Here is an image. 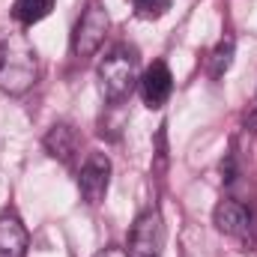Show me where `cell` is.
<instances>
[{
    "label": "cell",
    "instance_id": "6da1fadb",
    "mask_svg": "<svg viewBox=\"0 0 257 257\" xmlns=\"http://www.w3.org/2000/svg\"><path fill=\"white\" fill-rule=\"evenodd\" d=\"M39 78V57L27 36L9 33L0 39V90L9 96L27 93Z\"/></svg>",
    "mask_w": 257,
    "mask_h": 257
},
{
    "label": "cell",
    "instance_id": "7a4b0ae2",
    "mask_svg": "<svg viewBox=\"0 0 257 257\" xmlns=\"http://www.w3.org/2000/svg\"><path fill=\"white\" fill-rule=\"evenodd\" d=\"M138 66H141L138 51L128 48V45H117L102 60V66H99V90L111 105L123 102L132 93V87L138 84Z\"/></svg>",
    "mask_w": 257,
    "mask_h": 257
},
{
    "label": "cell",
    "instance_id": "3957f363",
    "mask_svg": "<svg viewBox=\"0 0 257 257\" xmlns=\"http://www.w3.org/2000/svg\"><path fill=\"white\" fill-rule=\"evenodd\" d=\"M111 27V18L108 12L99 6V3H90L81 15V21L75 24V33H72V51L78 57H93L102 42H105V33Z\"/></svg>",
    "mask_w": 257,
    "mask_h": 257
},
{
    "label": "cell",
    "instance_id": "277c9868",
    "mask_svg": "<svg viewBox=\"0 0 257 257\" xmlns=\"http://www.w3.org/2000/svg\"><path fill=\"white\" fill-rule=\"evenodd\" d=\"M165 248V221L159 209L144 212L128 236V257H162Z\"/></svg>",
    "mask_w": 257,
    "mask_h": 257
},
{
    "label": "cell",
    "instance_id": "5b68a950",
    "mask_svg": "<svg viewBox=\"0 0 257 257\" xmlns=\"http://www.w3.org/2000/svg\"><path fill=\"white\" fill-rule=\"evenodd\" d=\"M108 183H111V159L105 153H90L78 171V189H81V197L96 206L105 200L108 194Z\"/></svg>",
    "mask_w": 257,
    "mask_h": 257
},
{
    "label": "cell",
    "instance_id": "8992f818",
    "mask_svg": "<svg viewBox=\"0 0 257 257\" xmlns=\"http://www.w3.org/2000/svg\"><path fill=\"white\" fill-rule=\"evenodd\" d=\"M171 90H174V75H171L168 63L159 60V63H153L144 72V78H141V96H144L147 108H162L171 99Z\"/></svg>",
    "mask_w": 257,
    "mask_h": 257
},
{
    "label": "cell",
    "instance_id": "52a82bcc",
    "mask_svg": "<svg viewBox=\"0 0 257 257\" xmlns=\"http://www.w3.org/2000/svg\"><path fill=\"white\" fill-rule=\"evenodd\" d=\"M215 227L227 236H248L251 230V212L239 200H221L215 206Z\"/></svg>",
    "mask_w": 257,
    "mask_h": 257
},
{
    "label": "cell",
    "instance_id": "ba28073f",
    "mask_svg": "<svg viewBox=\"0 0 257 257\" xmlns=\"http://www.w3.org/2000/svg\"><path fill=\"white\" fill-rule=\"evenodd\" d=\"M27 254V230L15 212L0 215V257H24Z\"/></svg>",
    "mask_w": 257,
    "mask_h": 257
},
{
    "label": "cell",
    "instance_id": "9c48e42d",
    "mask_svg": "<svg viewBox=\"0 0 257 257\" xmlns=\"http://www.w3.org/2000/svg\"><path fill=\"white\" fill-rule=\"evenodd\" d=\"M45 150L54 159H60L63 165H72V159L78 153V135H75V128L69 126V123L51 126V132L45 135Z\"/></svg>",
    "mask_w": 257,
    "mask_h": 257
},
{
    "label": "cell",
    "instance_id": "30bf717a",
    "mask_svg": "<svg viewBox=\"0 0 257 257\" xmlns=\"http://www.w3.org/2000/svg\"><path fill=\"white\" fill-rule=\"evenodd\" d=\"M54 9V0H15L12 3V15L18 24L30 27V24H39L42 18H48Z\"/></svg>",
    "mask_w": 257,
    "mask_h": 257
},
{
    "label": "cell",
    "instance_id": "8fae6325",
    "mask_svg": "<svg viewBox=\"0 0 257 257\" xmlns=\"http://www.w3.org/2000/svg\"><path fill=\"white\" fill-rule=\"evenodd\" d=\"M233 51H236V39H233V36H224V39L212 48V54H209V75H212V78H221V75L230 69Z\"/></svg>",
    "mask_w": 257,
    "mask_h": 257
},
{
    "label": "cell",
    "instance_id": "7c38bea8",
    "mask_svg": "<svg viewBox=\"0 0 257 257\" xmlns=\"http://www.w3.org/2000/svg\"><path fill=\"white\" fill-rule=\"evenodd\" d=\"M132 3L141 18H162L171 9V0H132Z\"/></svg>",
    "mask_w": 257,
    "mask_h": 257
},
{
    "label": "cell",
    "instance_id": "4fadbf2b",
    "mask_svg": "<svg viewBox=\"0 0 257 257\" xmlns=\"http://www.w3.org/2000/svg\"><path fill=\"white\" fill-rule=\"evenodd\" d=\"M221 174H224V180H227V183H233V177H236V168H233V153L221 162Z\"/></svg>",
    "mask_w": 257,
    "mask_h": 257
},
{
    "label": "cell",
    "instance_id": "5bb4252c",
    "mask_svg": "<svg viewBox=\"0 0 257 257\" xmlns=\"http://www.w3.org/2000/svg\"><path fill=\"white\" fill-rule=\"evenodd\" d=\"M96 257H128V254L123 251V248H117V245H111V248H102V251H99Z\"/></svg>",
    "mask_w": 257,
    "mask_h": 257
}]
</instances>
